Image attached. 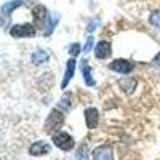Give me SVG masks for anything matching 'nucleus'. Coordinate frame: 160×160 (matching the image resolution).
Listing matches in <instances>:
<instances>
[{
	"instance_id": "nucleus-1",
	"label": "nucleus",
	"mask_w": 160,
	"mask_h": 160,
	"mask_svg": "<svg viewBox=\"0 0 160 160\" xmlns=\"http://www.w3.org/2000/svg\"><path fill=\"white\" fill-rule=\"evenodd\" d=\"M51 141H53V144H55L58 149L66 151V152L72 151V149H74V146H75L74 138L69 135V133L61 131V130H58V131L53 133V135H51Z\"/></svg>"
},
{
	"instance_id": "nucleus-2",
	"label": "nucleus",
	"mask_w": 160,
	"mask_h": 160,
	"mask_svg": "<svg viewBox=\"0 0 160 160\" xmlns=\"http://www.w3.org/2000/svg\"><path fill=\"white\" fill-rule=\"evenodd\" d=\"M64 123V114H62V111L61 109H53L51 112H50V115L47 117V120H45V125H43V128H45V131L47 133H55V131H58L59 128H61V125Z\"/></svg>"
},
{
	"instance_id": "nucleus-3",
	"label": "nucleus",
	"mask_w": 160,
	"mask_h": 160,
	"mask_svg": "<svg viewBox=\"0 0 160 160\" xmlns=\"http://www.w3.org/2000/svg\"><path fill=\"white\" fill-rule=\"evenodd\" d=\"M10 34H11V37H15V38L32 37L35 34V28L32 24H18V26H13Z\"/></svg>"
},
{
	"instance_id": "nucleus-4",
	"label": "nucleus",
	"mask_w": 160,
	"mask_h": 160,
	"mask_svg": "<svg viewBox=\"0 0 160 160\" xmlns=\"http://www.w3.org/2000/svg\"><path fill=\"white\" fill-rule=\"evenodd\" d=\"M32 18H34V26L37 28H45L47 19H48V11L43 5H37L32 8Z\"/></svg>"
},
{
	"instance_id": "nucleus-5",
	"label": "nucleus",
	"mask_w": 160,
	"mask_h": 160,
	"mask_svg": "<svg viewBox=\"0 0 160 160\" xmlns=\"http://www.w3.org/2000/svg\"><path fill=\"white\" fill-rule=\"evenodd\" d=\"M93 160H114V151L111 146L108 144H101L91 152Z\"/></svg>"
},
{
	"instance_id": "nucleus-6",
	"label": "nucleus",
	"mask_w": 160,
	"mask_h": 160,
	"mask_svg": "<svg viewBox=\"0 0 160 160\" xmlns=\"http://www.w3.org/2000/svg\"><path fill=\"white\" fill-rule=\"evenodd\" d=\"M28 151H29V155H32V157H40V155L50 154L51 146H50L48 142H45V141H35V142H32V144L29 146Z\"/></svg>"
},
{
	"instance_id": "nucleus-7",
	"label": "nucleus",
	"mask_w": 160,
	"mask_h": 160,
	"mask_svg": "<svg viewBox=\"0 0 160 160\" xmlns=\"http://www.w3.org/2000/svg\"><path fill=\"white\" fill-rule=\"evenodd\" d=\"M109 68L118 74H130L133 69H135V64H131L127 59H115L109 64Z\"/></svg>"
},
{
	"instance_id": "nucleus-8",
	"label": "nucleus",
	"mask_w": 160,
	"mask_h": 160,
	"mask_svg": "<svg viewBox=\"0 0 160 160\" xmlns=\"http://www.w3.org/2000/svg\"><path fill=\"white\" fill-rule=\"evenodd\" d=\"M99 122V112L96 111V108H88L85 109V123L90 130H95L98 127Z\"/></svg>"
},
{
	"instance_id": "nucleus-9",
	"label": "nucleus",
	"mask_w": 160,
	"mask_h": 160,
	"mask_svg": "<svg viewBox=\"0 0 160 160\" xmlns=\"http://www.w3.org/2000/svg\"><path fill=\"white\" fill-rule=\"evenodd\" d=\"M112 53V47L109 42H106V40H102V42H99L95 48V56L98 59H106L109 58V55Z\"/></svg>"
},
{
	"instance_id": "nucleus-10",
	"label": "nucleus",
	"mask_w": 160,
	"mask_h": 160,
	"mask_svg": "<svg viewBox=\"0 0 160 160\" xmlns=\"http://www.w3.org/2000/svg\"><path fill=\"white\" fill-rule=\"evenodd\" d=\"M74 71H75V61L74 59H69L68 61V68H66V74H64V80H62V88H66L68 87V83H69V80L72 78V75H74Z\"/></svg>"
},
{
	"instance_id": "nucleus-11",
	"label": "nucleus",
	"mask_w": 160,
	"mask_h": 160,
	"mask_svg": "<svg viewBox=\"0 0 160 160\" xmlns=\"http://www.w3.org/2000/svg\"><path fill=\"white\" fill-rule=\"evenodd\" d=\"M82 66H80V68H82V75H83V78H85V83L87 85H95V80L91 78V69H90V66H88V61H82L80 62Z\"/></svg>"
},
{
	"instance_id": "nucleus-12",
	"label": "nucleus",
	"mask_w": 160,
	"mask_h": 160,
	"mask_svg": "<svg viewBox=\"0 0 160 160\" xmlns=\"http://www.w3.org/2000/svg\"><path fill=\"white\" fill-rule=\"evenodd\" d=\"M21 5H22V0H11V2H7V3L2 7V13H3L5 16H8L13 10L18 8V7H21Z\"/></svg>"
},
{
	"instance_id": "nucleus-13",
	"label": "nucleus",
	"mask_w": 160,
	"mask_h": 160,
	"mask_svg": "<svg viewBox=\"0 0 160 160\" xmlns=\"http://www.w3.org/2000/svg\"><path fill=\"white\" fill-rule=\"evenodd\" d=\"M47 58H48L47 51H42V50H38V51H35L34 55H32V64L38 66V64H42L43 61H47Z\"/></svg>"
},
{
	"instance_id": "nucleus-14",
	"label": "nucleus",
	"mask_w": 160,
	"mask_h": 160,
	"mask_svg": "<svg viewBox=\"0 0 160 160\" xmlns=\"http://www.w3.org/2000/svg\"><path fill=\"white\" fill-rule=\"evenodd\" d=\"M75 160H90L87 144H82V146L77 149V152H75Z\"/></svg>"
},
{
	"instance_id": "nucleus-15",
	"label": "nucleus",
	"mask_w": 160,
	"mask_h": 160,
	"mask_svg": "<svg viewBox=\"0 0 160 160\" xmlns=\"http://www.w3.org/2000/svg\"><path fill=\"white\" fill-rule=\"evenodd\" d=\"M149 22L154 26V28L160 29V11H154V13H151V16H149Z\"/></svg>"
},
{
	"instance_id": "nucleus-16",
	"label": "nucleus",
	"mask_w": 160,
	"mask_h": 160,
	"mask_svg": "<svg viewBox=\"0 0 160 160\" xmlns=\"http://www.w3.org/2000/svg\"><path fill=\"white\" fill-rule=\"evenodd\" d=\"M71 101V95L69 93H66V95L62 96V99H61V104H59V109H64V111H68V109H71V106H72V102H69Z\"/></svg>"
},
{
	"instance_id": "nucleus-17",
	"label": "nucleus",
	"mask_w": 160,
	"mask_h": 160,
	"mask_svg": "<svg viewBox=\"0 0 160 160\" xmlns=\"http://www.w3.org/2000/svg\"><path fill=\"white\" fill-rule=\"evenodd\" d=\"M93 43H95V38H93V37H88V38H87V43L83 45V53H88V51L91 50Z\"/></svg>"
},
{
	"instance_id": "nucleus-18",
	"label": "nucleus",
	"mask_w": 160,
	"mask_h": 160,
	"mask_svg": "<svg viewBox=\"0 0 160 160\" xmlns=\"http://www.w3.org/2000/svg\"><path fill=\"white\" fill-rule=\"evenodd\" d=\"M80 50H82V48H80V45H78V43H74V45L69 48V53H71L72 56H77L78 53H80Z\"/></svg>"
},
{
	"instance_id": "nucleus-19",
	"label": "nucleus",
	"mask_w": 160,
	"mask_h": 160,
	"mask_svg": "<svg viewBox=\"0 0 160 160\" xmlns=\"http://www.w3.org/2000/svg\"><path fill=\"white\" fill-rule=\"evenodd\" d=\"M152 64L155 66V68H160V53H158V55L154 58V61H152Z\"/></svg>"
}]
</instances>
